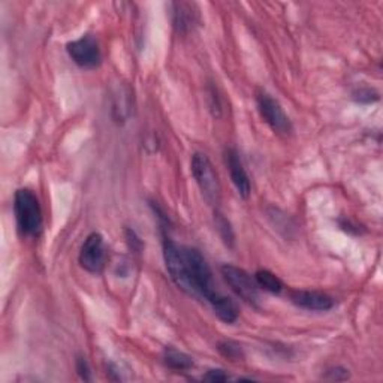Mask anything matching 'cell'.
I'll list each match as a JSON object with an SVG mask.
<instances>
[{
	"mask_svg": "<svg viewBox=\"0 0 383 383\" xmlns=\"http://www.w3.org/2000/svg\"><path fill=\"white\" fill-rule=\"evenodd\" d=\"M164 259L169 277L183 292L190 297L205 299L208 304L220 295L214 289L213 273L202 253L189 246H180L165 238Z\"/></svg>",
	"mask_w": 383,
	"mask_h": 383,
	"instance_id": "cell-1",
	"label": "cell"
},
{
	"mask_svg": "<svg viewBox=\"0 0 383 383\" xmlns=\"http://www.w3.org/2000/svg\"><path fill=\"white\" fill-rule=\"evenodd\" d=\"M14 214L21 235L38 237L42 231V208L39 200L29 189H18L14 196Z\"/></svg>",
	"mask_w": 383,
	"mask_h": 383,
	"instance_id": "cell-2",
	"label": "cell"
},
{
	"mask_svg": "<svg viewBox=\"0 0 383 383\" xmlns=\"http://www.w3.org/2000/svg\"><path fill=\"white\" fill-rule=\"evenodd\" d=\"M190 169L204 200L208 205L217 208L222 200V186L210 159L204 153H195L190 160Z\"/></svg>",
	"mask_w": 383,
	"mask_h": 383,
	"instance_id": "cell-3",
	"label": "cell"
},
{
	"mask_svg": "<svg viewBox=\"0 0 383 383\" xmlns=\"http://www.w3.org/2000/svg\"><path fill=\"white\" fill-rule=\"evenodd\" d=\"M222 275L228 286L232 289L238 298L246 301L250 306H258L259 303V291H258V283L254 280L246 270L240 268V266L225 264L222 265Z\"/></svg>",
	"mask_w": 383,
	"mask_h": 383,
	"instance_id": "cell-4",
	"label": "cell"
},
{
	"mask_svg": "<svg viewBox=\"0 0 383 383\" xmlns=\"http://www.w3.org/2000/svg\"><path fill=\"white\" fill-rule=\"evenodd\" d=\"M257 105L258 111L261 114L262 120L268 124L271 129L278 134V135H291L294 127L291 120L283 111L282 105L278 103L277 99H274L270 93H266L264 90L257 93Z\"/></svg>",
	"mask_w": 383,
	"mask_h": 383,
	"instance_id": "cell-5",
	"label": "cell"
},
{
	"mask_svg": "<svg viewBox=\"0 0 383 383\" xmlns=\"http://www.w3.org/2000/svg\"><path fill=\"white\" fill-rule=\"evenodd\" d=\"M107 258L105 240L98 232H91L81 246L78 257L79 265L91 274H100L107 265Z\"/></svg>",
	"mask_w": 383,
	"mask_h": 383,
	"instance_id": "cell-6",
	"label": "cell"
},
{
	"mask_svg": "<svg viewBox=\"0 0 383 383\" xmlns=\"http://www.w3.org/2000/svg\"><path fill=\"white\" fill-rule=\"evenodd\" d=\"M72 62L83 69H96L102 63V53L98 39L93 34H84L66 45Z\"/></svg>",
	"mask_w": 383,
	"mask_h": 383,
	"instance_id": "cell-7",
	"label": "cell"
},
{
	"mask_svg": "<svg viewBox=\"0 0 383 383\" xmlns=\"http://www.w3.org/2000/svg\"><path fill=\"white\" fill-rule=\"evenodd\" d=\"M225 164L229 169L231 174V180L234 183L235 189L241 198L247 200L252 192V184L249 180V176L246 172L245 165H242L241 157L235 148H226L225 152Z\"/></svg>",
	"mask_w": 383,
	"mask_h": 383,
	"instance_id": "cell-8",
	"label": "cell"
},
{
	"mask_svg": "<svg viewBox=\"0 0 383 383\" xmlns=\"http://www.w3.org/2000/svg\"><path fill=\"white\" fill-rule=\"evenodd\" d=\"M291 301L297 307L310 311H328L334 307V299L318 291H292Z\"/></svg>",
	"mask_w": 383,
	"mask_h": 383,
	"instance_id": "cell-9",
	"label": "cell"
},
{
	"mask_svg": "<svg viewBox=\"0 0 383 383\" xmlns=\"http://www.w3.org/2000/svg\"><path fill=\"white\" fill-rule=\"evenodd\" d=\"M195 5L177 2L172 4V21L174 27L177 29L178 33H188L190 32L200 21L198 11H193Z\"/></svg>",
	"mask_w": 383,
	"mask_h": 383,
	"instance_id": "cell-10",
	"label": "cell"
},
{
	"mask_svg": "<svg viewBox=\"0 0 383 383\" xmlns=\"http://www.w3.org/2000/svg\"><path fill=\"white\" fill-rule=\"evenodd\" d=\"M210 306L214 311V315L225 323H234L240 316L238 306L223 294H220Z\"/></svg>",
	"mask_w": 383,
	"mask_h": 383,
	"instance_id": "cell-11",
	"label": "cell"
},
{
	"mask_svg": "<svg viewBox=\"0 0 383 383\" xmlns=\"http://www.w3.org/2000/svg\"><path fill=\"white\" fill-rule=\"evenodd\" d=\"M164 363L172 370L184 371L193 367V358L189 356L188 353L174 349V347H167L164 351Z\"/></svg>",
	"mask_w": 383,
	"mask_h": 383,
	"instance_id": "cell-12",
	"label": "cell"
},
{
	"mask_svg": "<svg viewBox=\"0 0 383 383\" xmlns=\"http://www.w3.org/2000/svg\"><path fill=\"white\" fill-rule=\"evenodd\" d=\"M254 280L258 283V287H262L264 291L270 294H280L283 291V282L268 270H259L254 274Z\"/></svg>",
	"mask_w": 383,
	"mask_h": 383,
	"instance_id": "cell-13",
	"label": "cell"
},
{
	"mask_svg": "<svg viewBox=\"0 0 383 383\" xmlns=\"http://www.w3.org/2000/svg\"><path fill=\"white\" fill-rule=\"evenodd\" d=\"M112 112L114 119L117 122H126L131 114V93L120 90V95L114 96L112 103Z\"/></svg>",
	"mask_w": 383,
	"mask_h": 383,
	"instance_id": "cell-14",
	"label": "cell"
},
{
	"mask_svg": "<svg viewBox=\"0 0 383 383\" xmlns=\"http://www.w3.org/2000/svg\"><path fill=\"white\" fill-rule=\"evenodd\" d=\"M214 222H216V229L219 232L220 238H222V241L225 242V245L228 247H234L235 246V234H234V229H232L229 220L220 213H216L214 214Z\"/></svg>",
	"mask_w": 383,
	"mask_h": 383,
	"instance_id": "cell-15",
	"label": "cell"
},
{
	"mask_svg": "<svg viewBox=\"0 0 383 383\" xmlns=\"http://www.w3.org/2000/svg\"><path fill=\"white\" fill-rule=\"evenodd\" d=\"M219 352L222 353L225 358L231 359V361H240V359L245 358V353H242V349L232 342H222L217 344Z\"/></svg>",
	"mask_w": 383,
	"mask_h": 383,
	"instance_id": "cell-16",
	"label": "cell"
},
{
	"mask_svg": "<svg viewBox=\"0 0 383 383\" xmlns=\"http://www.w3.org/2000/svg\"><path fill=\"white\" fill-rule=\"evenodd\" d=\"M353 99L359 103H371L379 99V95L373 89H359L353 93Z\"/></svg>",
	"mask_w": 383,
	"mask_h": 383,
	"instance_id": "cell-17",
	"label": "cell"
},
{
	"mask_svg": "<svg viewBox=\"0 0 383 383\" xmlns=\"http://www.w3.org/2000/svg\"><path fill=\"white\" fill-rule=\"evenodd\" d=\"M327 379H330V380H346V379H349V371H347L343 367L331 368V370H328Z\"/></svg>",
	"mask_w": 383,
	"mask_h": 383,
	"instance_id": "cell-18",
	"label": "cell"
},
{
	"mask_svg": "<svg viewBox=\"0 0 383 383\" xmlns=\"http://www.w3.org/2000/svg\"><path fill=\"white\" fill-rule=\"evenodd\" d=\"M229 376L223 370H208V373L204 376V380L207 382H226Z\"/></svg>",
	"mask_w": 383,
	"mask_h": 383,
	"instance_id": "cell-19",
	"label": "cell"
},
{
	"mask_svg": "<svg viewBox=\"0 0 383 383\" xmlns=\"http://www.w3.org/2000/svg\"><path fill=\"white\" fill-rule=\"evenodd\" d=\"M77 371L84 380H90V367H89V363L86 361V358L79 356L77 359Z\"/></svg>",
	"mask_w": 383,
	"mask_h": 383,
	"instance_id": "cell-20",
	"label": "cell"
}]
</instances>
